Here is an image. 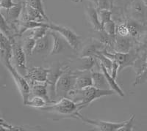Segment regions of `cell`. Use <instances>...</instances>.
<instances>
[{"label":"cell","instance_id":"obj_11","mask_svg":"<svg viewBox=\"0 0 147 131\" xmlns=\"http://www.w3.org/2000/svg\"><path fill=\"white\" fill-rule=\"evenodd\" d=\"M136 40L130 35L122 37L116 35L113 46V51L128 53L136 48Z\"/></svg>","mask_w":147,"mask_h":131},{"label":"cell","instance_id":"obj_35","mask_svg":"<svg viewBox=\"0 0 147 131\" xmlns=\"http://www.w3.org/2000/svg\"><path fill=\"white\" fill-rule=\"evenodd\" d=\"M17 3L13 2V0H1L0 1V7L3 9H8L16 5Z\"/></svg>","mask_w":147,"mask_h":131},{"label":"cell","instance_id":"obj_13","mask_svg":"<svg viewBox=\"0 0 147 131\" xmlns=\"http://www.w3.org/2000/svg\"><path fill=\"white\" fill-rule=\"evenodd\" d=\"M28 21H36L44 22V21L47 20L38 10L32 7V6H30L29 4L24 2V3L23 10H22L20 18H19V21L24 22Z\"/></svg>","mask_w":147,"mask_h":131},{"label":"cell","instance_id":"obj_27","mask_svg":"<svg viewBox=\"0 0 147 131\" xmlns=\"http://www.w3.org/2000/svg\"><path fill=\"white\" fill-rule=\"evenodd\" d=\"M98 14H99V21H100L102 28H103L104 25L107 22L112 20V11H111V10H106V9L99 10V9H98Z\"/></svg>","mask_w":147,"mask_h":131},{"label":"cell","instance_id":"obj_9","mask_svg":"<svg viewBox=\"0 0 147 131\" xmlns=\"http://www.w3.org/2000/svg\"><path fill=\"white\" fill-rule=\"evenodd\" d=\"M130 18L147 26V6L143 0H132L129 2Z\"/></svg>","mask_w":147,"mask_h":131},{"label":"cell","instance_id":"obj_37","mask_svg":"<svg viewBox=\"0 0 147 131\" xmlns=\"http://www.w3.org/2000/svg\"><path fill=\"white\" fill-rule=\"evenodd\" d=\"M72 1L74 2H80L81 0H72Z\"/></svg>","mask_w":147,"mask_h":131},{"label":"cell","instance_id":"obj_25","mask_svg":"<svg viewBox=\"0 0 147 131\" xmlns=\"http://www.w3.org/2000/svg\"><path fill=\"white\" fill-rule=\"evenodd\" d=\"M35 43H36V40L34 39L32 37L27 36L23 39L22 45L27 56H30V55L33 54Z\"/></svg>","mask_w":147,"mask_h":131},{"label":"cell","instance_id":"obj_22","mask_svg":"<svg viewBox=\"0 0 147 131\" xmlns=\"http://www.w3.org/2000/svg\"><path fill=\"white\" fill-rule=\"evenodd\" d=\"M94 86L101 90H110L105 76L103 72H96L91 70Z\"/></svg>","mask_w":147,"mask_h":131},{"label":"cell","instance_id":"obj_3","mask_svg":"<svg viewBox=\"0 0 147 131\" xmlns=\"http://www.w3.org/2000/svg\"><path fill=\"white\" fill-rule=\"evenodd\" d=\"M81 72L80 70L71 72L69 69L60 76L56 84V95L57 100L67 98L69 92L75 87L76 80Z\"/></svg>","mask_w":147,"mask_h":131},{"label":"cell","instance_id":"obj_23","mask_svg":"<svg viewBox=\"0 0 147 131\" xmlns=\"http://www.w3.org/2000/svg\"><path fill=\"white\" fill-rule=\"evenodd\" d=\"M99 66L101 68V70L103 72L106 78H107V81L108 82V84L110 87V90H113L116 94L119 95L121 97H124V91L121 90V88L120 87L119 84L116 82V80L114 79L112 77V76L110 75V73L107 70V68L105 67L102 65V64H99Z\"/></svg>","mask_w":147,"mask_h":131},{"label":"cell","instance_id":"obj_15","mask_svg":"<svg viewBox=\"0 0 147 131\" xmlns=\"http://www.w3.org/2000/svg\"><path fill=\"white\" fill-rule=\"evenodd\" d=\"M24 3L18 2L16 5L8 9L1 8V15L4 16L5 20L10 24H15L19 22L21 14L23 10Z\"/></svg>","mask_w":147,"mask_h":131},{"label":"cell","instance_id":"obj_36","mask_svg":"<svg viewBox=\"0 0 147 131\" xmlns=\"http://www.w3.org/2000/svg\"><path fill=\"white\" fill-rule=\"evenodd\" d=\"M89 1H90L94 6H96V7H98V0H89Z\"/></svg>","mask_w":147,"mask_h":131},{"label":"cell","instance_id":"obj_38","mask_svg":"<svg viewBox=\"0 0 147 131\" xmlns=\"http://www.w3.org/2000/svg\"><path fill=\"white\" fill-rule=\"evenodd\" d=\"M143 2H144V3H145L146 5V6H147V0H143Z\"/></svg>","mask_w":147,"mask_h":131},{"label":"cell","instance_id":"obj_17","mask_svg":"<svg viewBox=\"0 0 147 131\" xmlns=\"http://www.w3.org/2000/svg\"><path fill=\"white\" fill-rule=\"evenodd\" d=\"M128 27L129 35L137 42L140 37L147 31V26L129 18L124 21Z\"/></svg>","mask_w":147,"mask_h":131},{"label":"cell","instance_id":"obj_14","mask_svg":"<svg viewBox=\"0 0 147 131\" xmlns=\"http://www.w3.org/2000/svg\"><path fill=\"white\" fill-rule=\"evenodd\" d=\"M49 69L43 67H33L28 69L25 78L29 84L32 82H47Z\"/></svg>","mask_w":147,"mask_h":131},{"label":"cell","instance_id":"obj_33","mask_svg":"<svg viewBox=\"0 0 147 131\" xmlns=\"http://www.w3.org/2000/svg\"><path fill=\"white\" fill-rule=\"evenodd\" d=\"M134 122H135V115H132L130 119L126 121L125 124L122 127L120 131H132L134 128Z\"/></svg>","mask_w":147,"mask_h":131},{"label":"cell","instance_id":"obj_2","mask_svg":"<svg viewBox=\"0 0 147 131\" xmlns=\"http://www.w3.org/2000/svg\"><path fill=\"white\" fill-rule=\"evenodd\" d=\"M82 108V107L70 98H63L38 110L53 113L60 116L78 119L77 115Z\"/></svg>","mask_w":147,"mask_h":131},{"label":"cell","instance_id":"obj_16","mask_svg":"<svg viewBox=\"0 0 147 131\" xmlns=\"http://www.w3.org/2000/svg\"><path fill=\"white\" fill-rule=\"evenodd\" d=\"M52 36L51 35L50 29L48 33L41 38L36 40L35 46L33 51V54H50L52 48Z\"/></svg>","mask_w":147,"mask_h":131},{"label":"cell","instance_id":"obj_21","mask_svg":"<svg viewBox=\"0 0 147 131\" xmlns=\"http://www.w3.org/2000/svg\"><path fill=\"white\" fill-rule=\"evenodd\" d=\"M94 86L93 78H92L91 70L87 71H82L77 76L76 80L75 87L76 90H82V89L88 88L90 86Z\"/></svg>","mask_w":147,"mask_h":131},{"label":"cell","instance_id":"obj_34","mask_svg":"<svg viewBox=\"0 0 147 131\" xmlns=\"http://www.w3.org/2000/svg\"><path fill=\"white\" fill-rule=\"evenodd\" d=\"M113 61L112 68H111V70H110V75L112 76L114 79L116 80L118 76V71L120 69V65H119L117 61H115V60H113Z\"/></svg>","mask_w":147,"mask_h":131},{"label":"cell","instance_id":"obj_18","mask_svg":"<svg viewBox=\"0 0 147 131\" xmlns=\"http://www.w3.org/2000/svg\"><path fill=\"white\" fill-rule=\"evenodd\" d=\"M85 13L88 22L90 23L94 31L102 30V27L100 21H99L97 7L96 6L88 5L85 8Z\"/></svg>","mask_w":147,"mask_h":131},{"label":"cell","instance_id":"obj_20","mask_svg":"<svg viewBox=\"0 0 147 131\" xmlns=\"http://www.w3.org/2000/svg\"><path fill=\"white\" fill-rule=\"evenodd\" d=\"M30 85L31 87V95L44 98L49 104L52 103L49 95L48 84L47 82H32Z\"/></svg>","mask_w":147,"mask_h":131},{"label":"cell","instance_id":"obj_6","mask_svg":"<svg viewBox=\"0 0 147 131\" xmlns=\"http://www.w3.org/2000/svg\"><path fill=\"white\" fill-rule=\"evenodd\" d=\"M102 52L112 60H115L119 62L120 65V70L127 67H133L135 61L138 57V52L136 48H133L128 53H121L116 51L109 52L106 49Z\"/></svg>","mask_w":147,"mask_h":131},{"label":"cell","instance_id":"obj_10","mask_svg":"<svg viewBox=\"0 0 147 131\" xmlns=\"http://www.w3.org/2000/svg\"><path fill=\"white\" fill-rule=\"evenodd\" d=\"M0 56L3 65L12 64L13 58V44L10 38L4 33H0Z\"/></svg>","mask_w":147,"mask_h":131},{"label":"cell","instance_id":"obj_32","mask_svg":"<svg viewBox=\"0 0 147 131\" xmlns=\"http://www.w3.org/2000/svg\"><path fill=\"white\" fill-rule=\"evenodd\" d=\"M112 0H98V7L97 9L102 10H111L112 9Z\"/></svg>","mask_w":147,"mask_h":131},{"label":"cell","instance_id":"obj_12","mask_svg":"<svg viewBox=\"0 0 147 131\" xmlns=\"http://www.w3.org/2000/svg\"><path fill=\"white\" fill-rule=\"evenodd\" d=\"M106 49L105 45L101 43L97 39L93 38L91 41L85 45L82 49L80 54V58H87V57H94L100 52Z\"/></svg>","mask_w":147,"mask_h":131},{"label":"cell","instance_id":"obj_5","mask_svg":"<svg viewBox=\"0 0 147 131\" xmlns=\"http://www.w3.org/2000/svg\"><path fill=\"white\" fill-rule=\"evenodd\" d=\"M13 44V58L12 65L18 70L19 73L25 76L28 69L27 67V54L22 48V43H17L16 39L11 40Z\"/></svg>","mask_w":147,"mask_h":131},{"label":"cell","instance_id":"obj_7","mask_svg":"<svg viewBox=\"0 0 147 131\" xmlns=\"http://www.w3.org/2000/svg\"><path fill=\"white\" fill-rule=\"evenodd\" d=\"M49 29L58 32L68 42L71 48L75 50L80 48L81 45V36L77 35L71 28L49 22Z\"/></svg>","mask_w":147,"mask_h":131},{"label":"cell","instance_id":"obj_8","mask_svg":"<svg viewBox=\"0 0 147 131\" xmlns=\"http://www.w3.org/2000/svg\"><path fill=\"white\" fill-rule=\"evenodd\" d=\"M78 119L82 120L83 122L86 123L88 124H90L98 130L102 131H118L120 130L121 128L125 124L126 121L122 122H105L102 120H90L85 118L80 113H79Z\"/></svg>","mask_w":147,"mask_h":131},{"label":"cell","instance_id":"obj_31","mask_svg":"<svg viewBox=\"0 0 147 131\" xmlns=\"http://www.w3.org/2000/svg\"><path fill=\"white\" fill-rule=\"evenodd\" d=\"M116 35L122 37H126L129 35L128 27H127L125 22L119 23L116 26Z\"/></svg>","mask_w":147,"mask_h":131},{"label":"cell","instance_id":"obj_26","mask_svg":"<svg viewBox=\"0 0 147 131\" xmlns=\"http://www.w3.org/2000/svg\"><path fill=\"white\" fill-rule=\"evenodd\" d=\"M49 31V28H47V27H37V28L28 30L27 32H30V35L28 36L32 37L34 39L37 40L45 36L48 33Z\"/></svg>","mask_w":147,"mask_h":131},{"label":"cell","instance_id":"obj_1","mask_svg":"<svg viewBox=\"0 0 147 131\" xmlns=\"http://www.w3.org/2000/svg\"><path fill=\"white\" fill-rule=\"evenodd\" d=\"M115 94L116 93L112 90H101L93 86L82 90L73 89L69 92L67 98H70L83 108L91 104L96 100Z\"/></svg>","mask_w":147,"mask_h":131},{"label":"cell","instance_id":"obj_29","mask_svg":"<svg viewBox=\"0 0 147 131\" xmlns=\"http://www.w3.org/2000/svg\"><path fill=\"white\" fill-rule=\"evenodd\" d=\"M26 3L29 4L30 6H32V7L35 8L36 10H38L42 15H44V18L47 19L49 21V18L47 17V14L45 13V10H44V5H43V2L42 0H26Z\"/></svg>","mask_w":147,"mask_h":131},{"label":"cell","instance_id":"obj_28","mask_svg":"<svg viewBox=\"0 0 147 131\" xmlns=\"http://www.w3.org/2000/svg\"><path fill=\"white\" fill-rule=\"evenodd\" d=\"M95 58L99 60V63L105 67L107 68V70L110 73V70H111V68H112L113 61L111 59L109 58L107 56H106L103 52H100V53H98L96 56Z\"/></svg>","mask_w":147,"mask_h":131},{"label":"cell","instance_id":"obj_4","mask_svg":"<svg viewBox=\"0 0 147 131\" xmlns=\"http://www.w3.org/2000/svg\"><path fill=\"white\" fill-rule=\"evenodd\" d=\"M5 68H7V70L10 72V75L13 78L16 85L17 86V89L18 90V92L22 97L24 105H25L28 100V98H30V95H31V87H30V84L27 82L25 77L22 76L21 73H18V70L14 68V66L12 64L5 65Z\"/></svg>","mask_w":147,"mask_h":131},{"label":"cell","instance_id":"obj_19","mask_svg":"<svg viewBox=\"0 0 147 131\" xmlns=\"http://www.w3.org/2000/svg\"><path fill=\"white\" fill-rule=\"evenodd\" d=\"M50 32L53 39L50 55H56L62 53L66 48V45L69 44L57 32L50 29Z\"/></svg>","mask_w":147,"mask_h":131},{"label":"cell","instance_id":"obj_24","mask_svg":"<svg viewBox=\"0 0 147 131\" xmlns=\"http://www.w3.org/2000/svg\"><path fill=\"white\" fill-rule=\"evenodd\" d=\"M48 104V102L46 100H44V98L38 96L30 95V98H28V100H27L24 106H28L33 107V108H36L39 109V108H41L43 107L46 106Z\"/></svg>","mask_w":147,"mask_h":131},{"label":"cell","instance_id":"obj_30","mask_svg":"<svg viewBox=\"0 0 147 131\" xmlns=\"http://www.w3.org/2000/svg\"><path fill=\"white\" fill-rule=\"evenodd\" d=\"M116 26H117V24L112 19L104 25L102 29L105 30L112 37L115 38V37H116Z\"/></svg>","mask_w":147,"mask_h":131}]
</instances>
